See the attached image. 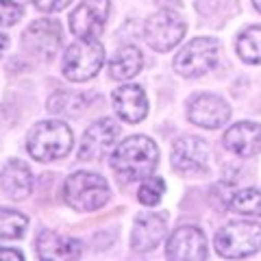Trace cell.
<instances>
[{
    "mask_svg": "<svg viewBox=\"0 0 261 261\" xmlns=\"http://www.w3.org/2000/svg\"><path fill=\"white\" fill-rule=\"evenodd\" d=\"M252 5H255L257 11H261V0H252Z\"/></svg>",
    "mask_w": 261,
    "mask_h": 261,
    "instance_id": "obj_30",
    "label": "cell"
},
{
    "mask_svg": "<svg viewBox=\"0 0 261 261\" xmlns=\"http://www.w3.org/2000/svg\"><path fill=\"white\" fill-rule=\"evenodd\" d=\"M166 235V216L163 214H142L135 218L130 233V246L140 252L152 250Z\"/></svg>",
    "mask_w": 261,
    "mask_h": 261,
    "instance_id": "obj_15",
    "label": "cell"
},
{
    "mask_svg": "<svg viewBox=\"0 0 261 261\" xmlns=\"http://www.w3.org/2000/svg\"><path fill=\"white\" fill-rule=\"evenodd\" d=\"M35 7L39 11H46V13H55V11H61L65 9L72 0H33Z\"/></svg>",
    "mask_w": 261,
    "mask_h": 261,
    "instance_id": "obj_26",
    "label": "cell"
},
{
    "mask_svg": "<svg viewBox=\"0 0 261 261\" xmlns=\"http://www.w3.org/2000/svg\"><path fill=\"white\" fill-rule=\"evenodd\" d=\"M159 163V148L146 135H133L124 140L111 154V168L124 181H144L152 176Z\"/></svg>",
    "mask_w": 261,
    "mask_h": 261,
    "instance_id": "obj_1",
    "label": "cell"
},
{
    "mask_svg": "<svg viewBox=\"0 0 261 261\" xmlns=\"http://www.w3.org/2000/svg\"><path fill=\"white\" fill-rule=\"evenodd\" d=\"M63 198L74 211H96L109 200V185L96 172H74L63 183Z\"/></svg>",
    "mask_w": 261,
    "mask_h": 261,
    "instance_id": "obj_3",
    "label": "cell"
},
{
    "mask_svg": "<svg viewBox=\"0 0 261 261\" xmlns=\"http://www.w3.org/2000/svg\"><path fill=\"white\" fill-rule=\"evenodd\" d=\"M81 242L68 235H59L55 231H42L37 240V252L39 259H57V261H68V259H79L81 257Z\"/></svg>",
    "mask_w": 261,
    "mask_h": 261,
    "instance_id": "obj_17",
    "label": "cell"
},
{
    "mask_svg": "<svg viewBox=\"0 0 261 261\" xmlns=\"http://www.w3.org/2000/svg\"><path fill=\"white\" fill-rule=\"evenodd\" d=\"M113 107H116L118 116L128 122V124H137L146 118L148 113V98L140 85H122L113 89Z\"/></svg>",
    "mask_w": 261,
    "mask_h": 261,
    "instance_id": "obj_14",
    "label": "cell"
},
{
    "mask_svg": "<svg viewBox=\"0 0 261 261\" xmlns=\"http://www.w3.org/2000/svg\"><path fill=\"white\" fill-rule=\"evenodd\" d=\"M24 48L39 57V59H53L61 46V24L50 18H42L35 20L31 27L24 31Z\"/></svg>",
    "mask_w": 261,
    "mask_h": 261,
    "instance_id": "obj_9",
    "label": "cell"
},
{
    "mask_svg": "<svg viewBox=\"0 0 261 261\" xmlns=\"http://www.w3.org/2000/svg\"><path fill=\"white\" fill-rule=\"evenodd\" d=\"M220 44L214 37H196L174 59V70L181 76H202L218 63Z\"/></svg>",
    "mask_w": 261,
    "mask_h": 261,
    "instance_id": "obj_6",
    "label": "cell"
},
{
    "mask_svg": "<svg viewBox=\"0 0 261 261\" xmlns=\"http://www.w3.org/2000/svg\"><path fill=\"white\" fill-rule=\"evenodd\" d=\"M7 44H9V39H7V35H3V33H0V53H3L5 48H7Z\"/></svg>",
    "mask_w": 261,
    "mask_h": 261,
    "instance_id": "obj_29",
    "label": "cell"
},
{
    "mask_svg": "<svg viewBox=\"0 0 261 261\" xmlns=\"http://www.w3.org/2000/svg\"><path fill=\"white\" fill-rule=\"evenodd\" d=\"M228 207L242 216H257L261 218V192L259 190H240L231 196Z\"/></svg>",
    "mask_w": 261,
    "mask_h": 261,
    "instance_id": "obj_23",
    "label": "cell"
},
{
    "mask_svg": "<svg viewBox=\"0 0 261 261\" xmlns=\"http://www.w3.org/2000/svg\"><path fill=\"white\" fill-rule=\"evenodd\" d=\"M105 63V46L98 39H81L72 44L63 57V76L83 83L94 79Z\"/></svg>",
    "mask_w": 261,
    "mask_h": 261,
    "instance_id": "obj_4",
    "label": "cell"
},
{
    "mask_svg": "<svg viewBox=\"0 0 261 261\" xmlns=\"http://www.w3.org/2000/svg\"><path fill=\"white\" fill-rule=\"evenodd\" d=\"M109 18V0H83L70 15V31L81 39H98Z\"/></svg>",
    "mask_w": 261,
    "mask_h": 261,
    "instance_id": "obj_8",
    "label": "cell"
},
{
    "mask_svg": "<svg viewBox=\"0 0 261 261\" xmlns=\"http://www.w3.org/2000/svg\"><path fill=\"white\" fill-rule=\"evenodd\" d=\"M166 257L174 261H198L207 259V240L198 226H181L170 235Z\"/></svg>",
    "mask_w": 261,
    "mask_h": 261,
    "instance_id": "obj_10",
    "label": "cell"
},
{
    "mask_svg": "<svg viewBox=\"0 0 261 261\" xmlns=\"http://www.w3.org/2000/svg\"><path fill=\"white\" fill-rule=\"evenodd\" d=\"M118 135H120V126L113 120L105 118V120L94 122V124L85 130L83 140H81L79 159L81 161H96V159H100L105 152H109L113 148Z\"/></svg>",
    "mask_w": 261,
    "mask_h": 261,
    "instance_id": "obj_11",
    "label": "cell"
},
{
    "mask_svg": "<svg viewBox=\"0 0 261 261\" xmlns=\"http://www.w3.org/2000/svg\"><path fill=\"white\" fill-rule=\"evenodd\" d=\"M238 55L246 63H261V27H250L238 37Z\"/></svg>",
    "mask_w": 261,
    "mask_h": 261,
    "instance_id": "obj_21",
    "label": "cell"
},
{
    "mask_svg": "<svg viewBox=\"0 0 261 261\" xmlns=\"http://www.w3.org/2000/svg\"><path fill=\"white\" fill-rule=\"evenodd\" d=\"M72 144H74L72 128L59 120L37 122L29 130V137H27V148L31 152V157H35L37 161L61 159L65 154H70Z\"/></svg>",
    "mask_w": 261,
    "mask_h": 261,
    "instance_id": "obj_2",
    "label": "cell"
},
{
    "mask_svg": "<svg viewBox=\"0 0 261 261\" xmlns=\"http://www.w3.org/2000/svg\"><path fill=\"white\" fill-rule=\"evenodd\" d=\"M24 3L27 0H0V27H13L24 15Z\"/></svg>",
    "mask_w": 261,
    "mask_h": 261,
    "instance_id": "obj_25",
    "label": "cell"
},
{
    "mask_svg": "<svg viewBox=\"0 0 261 261\" xmlns=\"http://www.w3.org/2000/svg\"><path fill=\"white\" fill-rule=\"evenodd\" d=\"M187 118L202 128H220L231 118V107L220 96L200 94L192 98L190 109H187Z\"/></svg>",
    "mask_w": 261,
    "mask_h": 261,
    "instance_id": "obj_12",
    "label": "cell"
},
{
    "mask_svg": "<svg viewBox=\"0 0 261 261\" xmlns=\"http://www.w3.org/2000/svg\"><path fill=\"white\" fill-rule=\"evenodd\" d=\"M224 146L240 157H252L261 150V124L238 122L224 133Z\"/></svg>",
    "mask_w": 261,
    "mask_h": 261,
    "instance_id": "obj_16",
    "label": "cell"
},
{
    "mask_svg": "<svg viewBox=\"0 0 261 261\" xmlns=\"http://www.w3.org/2000/svg\"><path fill=\"white\" fill-rule=\"evenodd\" d=\"M146 42L152 50L157 53H168L181 42L185 35V22L178 13L163 9L152 13L148 20H146V29H144Z\"/></svg>",
    "mask_w": 261,
    "mask_h": 261,
    "instance_id": "obj_7",
    "label": "cell"
},
{
    "mask_svg": "<svg viewBox=\"0 0 261 261\" xmlns=\"http://www.w3.org/2000/svg\"><path fill=\"white\" fill-rule=\"evenodd\" d=\"M209 163V148L200 137H183L172 148V168L183 174L205 172Z\"/></svg>",
    "mask_w": 261,
    "mask_h": 261,
    "instance_id": "obj_13",
    "label": "cell"
},
{
    "mask_svg": "<svg viewBox=\"0 0 261 261\" xmlns=\"http://www.w3.org/2000/svg\"><path fill=\"white\" fill-rule=\"evenodd\" d=\"M142 65H144L142 53L135 46H122L109 59V74L116 81H128L135 74H140Z\"/></svg>",
    "mask_w": 261,
    "mask_h": 261,
    "instance_id": "obj_19",
    "label": "cell"
},
{
    "mask_svg": "<svg viewBox=\"0 0 261 261\" xmlns=\"http://www.w3.org/2000/svg\"><path fill=\"white\" fill-rule=\"evenodd\" d=\"M163 192H166V183H163V178H159V176H148V178H144V183L140 185L137 198H140L142 205L152 207V205H157V202L161 200Z\"/></svg>",
    "mask_w": 261,
    "mask_h": 261,
    "instance_id": "obj_24",
    "label": "cell"
},
{
    "mask_svg": "<svg viewBox=\"0 0 261 261\" xmlns=\"http://www.w3.org/2000/svg\"><path fill=\"white\" fill-rule=\"evenodd\" d=\"M0 259H11V261H15V259H24V255L20 250H11V248H0Z\"/></svg>",
    "mask_w": 261,
    "mask_h": 261,
    "instance_id": "obj_27",
    "label": "cell"
},
{
    "mask_svg": "<svg viewBox=\"0 0 261 261\" xmlns=\"http://www.w3.org/2000/svg\"><path fill=\"white\" fill-rule=\"evenodd\" d=\"M29 220L27 216L13 209H0V242L5 240H20L27 233Z\"/></svg>",
    "mask_w": 261,
    "mask_h": 261,
    "instance_id": "obj_22",
    "label": "cell"
},
{
    "mask_svg": "<svg viewBox=\"0 0 261 261\" xmlns=\"http://www.w3.org/2000/svg\"><path fill=\"white\" fill-rule=\"evenodd\" d=\"M261 248V224L257 222H233L216 233L218 255L228 259L248 257Z\"/></svg>",
    "mask_w": 261,
    "mask_h": 261,
    "instance_id": "obj_5",
    "label": "cell"
},
{
    "mask_svg": "<svg viewBox=\"0 0 261 261\" xmlns=\"http://www.w3.org/2000/svg\"><path fill=\"white\" fill-rule=\"evenodd\" d=\"M89 98L81 94H70V92H57L50 100H48V111L59 113V116H79L87 107Z\"/></svg>",
    "mask_w": 261,
    "mask_h": 261,
    "instance_id": "obj_20",
    "label": "cell"
},
{
    "mask_svg": "<svg viewBox=\"0 0 261 261\" xmlns=\"http://www.w3.org/2000/svg\"><path fill=\"white\" fill-rule=\"evenodd\" d=\"M157 3L168 9V7H181V5H183V0H157Z\"/></svg>",
    "mask_w": 261,
    "mask_h": 261,
    "instance_id": "obj_28",
    "label": "cell"
},
{
    "mask_svg": "<svg viewBox=\"0 0 261 261\" xmlns=\"http://www.w3.org/2000/svg\"><path fill=\"white\" fill-rule=\"evenodd\" d=\"M0 185L9 198L24 200L33 192V174L29 166L20 159H11L0 172Z\"/></svg>",
    "mask_w": 261,
    "mask_h": 261,
    "instance_id": "obj_18",
    "label": "cell"
}]
</instances>
